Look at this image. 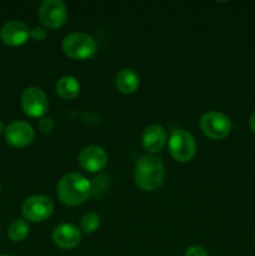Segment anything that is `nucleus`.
<instances>
[{
	"instance_id": "dca6fc26",
	"label": "nucleus",
	"mask_w": 255,
	"mask_h": 256,
	"mask_svg": "<svg viewBox=\"0 0 255 256\" xmlns=\"http://www.w3.org/2000/svg\"><path fill=\"white\" fill-rule=\"evenodd\" d=\"M29 224L24 219H16L8 228V236L10 240L18 242H22L29 234Z\"/></svg>"
},
{
	"instance_id": "b1692460",
	"label": "nucleus",
	"mask_w": 255,
	"mask_h": 256,
	"mask_svg": "<svg viewBox=\"0 0 255 256\" xmlns=\"http://www.w3.org/2000/svg\"><path fill=\"white\" fill-rule=\"evenodd\" d=\"M0 188H2V185H0Z\"/></svg>"
},
{
	"instance_id": "7ed1b4c3",
	"label": "nucleus",
	"mask_w": 255,
	"mask_h": 256,
	"mask_svg": "<svg viewBox=\"0 0 255 256\" xmlns=\"http://www.w3.org/2000/svg\"><path fill=\"white\" fill-rule=\"evenodd\" d=\"M62 52L75 60H86L96 54V42L86 32H72L62 40Z\"/></svg>"
},
{
	"instance_id": "20e7f679",
	"label": "nucleus",
	"mask_w": 255,
	"mask_h": 256,
	"mask_svg": "<svg viewBox=\"0 0 255 256\" xmlns=\"http://www.w3.org/2000/svg\"><path fill=\"white\" fill-rule=\"evenodd\" d=\"M168 146L170 155L178 162H189L196 154V142L186 130H174L169 138Z\"/></svg>"
},
{
	"instance_id": "4be33fe9",
	"label": "nucleus",
	"mask_w": 255,
	"mask_h": 256,
	"mask_svg": "<svg viewBox=\"0 0 255 256\" xmlns=\"http://www.w3.org/2000/svg\"><path fill=\"white\" fill-rule=\"evenodd\" d=\"M5 129H6V128L4 126V124H2V122H0V134H2V132H4L5 134Z\"/></svg>"
},
{
	"instance_id": "a211bd4d",
	"label": "nucleus",
	"mask_w": 255,
	"mask_h": 256,
	"mask_svg": "<svg viewBox=\"0 0 255 256\" xmlns=\"http://www.w3.org/2000/svg\"><path fill=\"white\" fill-rule=\"evenodd\" d=\"M39 129L40 132L48 134V132H52L54 129V122H52V118H40L39 120Z\"/></svg>"
},
{
	"instance_id": "1a4fd4ad",
	"label": "nucleus",
	"mask_w": 255,
	"mask_h": 256,
	"mask_svg": "<svg viewBox=\"0 0 255 256\" xmlns=\"http://www.w3.org/2000/svg\"><path fill=\"white\" fill-rule=\"evenodd\" d=\"M35 132L30 124L25 122H14L5 129V139L15 148H24L32 144Z\"/></svg>"
},
{
	"instance_id": "412c9836",
	"label": "nucleus",
	"mask_w": 255,
	"mask_h": 256,
	"mask_svg": "<svg viewBox=\"0 0 255 256\" xmlns=\"http://www.w3.org/2000/svg\"><path fill=\"white\" fill-rule=\"evenodd\" d=\"M249 126H250V129H252V132H255V112H252V115H250V118H249Z\"/></svg>"
},
{
	"instance_id": "6ab92c4d",
	"label": "nucleus",
	"mask_w": 255,
	"mask_h": 256,
	"mask_svg": "<svg viewBox=\"0 0 255 256\" xmlns=\"http://www.w3.org/2000/svg\"><path fill=\"white\" fill-rule=\"evenodd\" d=\"M30 36L34 40H36V42H42L48 36L46 29L44 26H35L34 29L30 30Z\"/></svg>"
},
{
	"instance_id": "9b49d317",
	"label": "nucleus",
	"mask_w": 255,
	"mask_h": 256,
	"mask_svg": "<svg viewBox=\"0 0 255 256\" xmlns=\"http://www.w3.org/2000/svg\"><path fill=\"white\" fill-rule=\"evenodd\" d=\"M30 36V29L22 22H9L0 29V39L9 46L22 45Z\"/></svg>"
},
{
	"instance_id": "423d86ee",
	"label": "nucleus",
	"mask_w": 255,
	"mask_h": 256,
	"mask_svg": "<svg viewBox=\"0 0 255 256\" xmlns=\"http://www.w3.org/2000/svg\"><path fill=\"white\" fill-rule=\"evenodd\" d=\"M38 15L45 29L56 30L66 22L68 9L60 0H45L40 5Z\"/></svg>"
},
{
	"instance_id": "6e6552de",
	"label": "nucleus",
	"mask_w": 255,
	"mask_h": 256,
	"mask_svg": "<svg viewBox=\"0 0 255 256\" xmlns=\"http://www.w3.org/2000/svg\"><path fill=\"white\" fill-rule=\"evenodd\" d=\"M22 108L28 116L42 118L49 108V102L40 88H28L22 96Z\"/></svg>"
},
{
	"instance_id": "9d476101",
	"label": "nucleus",
	"mask_w": 255,
	"mask_h": 256,
	"mask_svg": "<svg viewBox=\"0 0 255 256\" xmlns=\"http://www.w3.org/2000/svg\"><path fill=\"white\" fill-rule=\"evenodd\" d=\"M79 162L82 169L89 172H98L108 164V155L102 148L96 145L85 146L79 154Z\"/></svg>"
},
{
	"instance_id": "f3484780",
	"label": "nucleus",
	"mask_w": 255,
	"mask_h": 256,
	"mask_svg": "<svg viewBox=\"0 0 255 256\" xmlns=\"http://www.w3.org/2000/svg\"><path fill=\"white\" fill-rule=\"evenodd\" d=\"M100 226V218L99 215L95 212H86L82 215V220H80V228L82 232L85 234H92L96 232Z\"/></svg>"
},
{
	"instance_id": "f257e3e1",
	"label": "nucleus",
	"mask_w": 255,
	"mask_h": 256,
	"mask_svg": "<svg viewBox=\"0 0 255 256\" xmlns=\"http://www.w3.org/2000/svg\"><path fill=\"white\" fill-rule=\"evenodd\" d=\"M56 195L68 206H78L86 202L92 195V184L82 174L72 172L60 179L56 185Z\"/></svg>"
},
{
	"instance_id": "f8f14e48",
	"label": "nucleus",
	"mask_w": 255,
	"mask_h": 256,
	"mask_svg": "<svg viewBox=\"0 0 255 256\" xmlns=\"http://www.w3.org/2000/svg\"><path fill=\"white\" fill-rule=\"evenodd\" d=\"M52 242L60 249H74L82 242V232L72 224H60L52 232Z\"/></svg>"
},
{
	"instance_id": "2eb2a0df",
	"label": "nucleus",
	"mask_w": 255,
	"mask_h": 256,
	"mask_svg": "<svg viewBox=\"0 0 255 256\" xmlns=\"http://www.w3.org/2000/svg\"><path fill=\"white\" fill-rule=\"evenodd\" d=\"M55 90H56V94L62 99L72 100L79 95L80 84L74 76L66 75V76H62L58 80L56 85H55Z\"/></svg>"
},
{
	"instance_id": "0eeeda50",
	"label": "nucleus",
	"mask_w": 255,
	"mask_h": 256,
	"mask_svg": "<svg viewBox=\"0 0 255 256\" xmlns=\"http://www.w3.org/2000/svg\"><path fill=\"white\" fill-rule=\"evenodd\" d=\"M54 210L52 200L44 195H32L22 202V212L26 220L32 222H42L50 218Z\"/></svg>"
},
{
	"instance_id": "39448f33",
	"label": "nucleus",
	"mask_w": 255,
	"mask_h": 256,
	"mask_svg": "<svg viewBox=\"0 0 255 256\" xmlns=\"http://www.w3.org/2000/svg\"><path fill=\"white\" fill-rule=\"evenodd\" d=\"M200 129L202 134L212 140H222L232 129V120L220 112H208L200 118Z\"/></svg>"
},
{
	"instance_id": "4468645a",
	"label": "nucleus",
	"mask_w": 255,
	"mask_h": 256,
	"mask_svg": "<svg viewBox=\"0 0 255 256\" xmlns=\"http://www.w3.org/2000/svg\"><path fill=\"white\" fill-rule=\"evenodd\" d=\"M139 85V76L132 69H122L115 75V86L122 94H134Z\"/></svg>"
},
{
	"instance_id": "f03ea898",
	"label": "nucleus",
	"mask_w": 255,
	"mask_h": 256,
	"mask_svg": "<svg viewBox=\"0 0 255 256\" xmlns=\"http://www.w3.org/2000/svg\"><path fill=\"white\" fill-rule=\"evenodd\" d=\"M135 184L144 192H155L165 180V166L159 158L146 155L135 164Z\"/></svg>"
},
{
	"instance_id": "ddd939ff",
	"label": "nucleus",
	"mask_w": 255,
	"mask_h": 256,
	"mask_svg": "<svg viewBox=\"0 0 255 256\" xmlns=\"http://www.w3.org/2000/svg\"><path fill=\"white\" fill-rule=\"evenodd\" d=\"M166 132H165V129L162 125L152 124L148 126L144 130V132H142V146H144L146 152H152V154L162 152L165 145H166Z\"/></svg>"
},
{
	"instance_id": "5701e85b",
	"label": "nucleus",
	"mask_w": 255,
	"mask_h": 256,
	"mask_svg": "<svg viewBox=\"0 0 255 256\" xmlns=\"http://www.w3.org/2000/svg\"><path fill=\"white\" fill-rule=\"evenodd\" d=\"M0 256H8V255H4V254H0Z\"/></svg>"
},
{
	"instance_id": "aec40b11",
	"label": "nucleus",
	"mask_w": 255,
	"mask_h": 256,
	"mask_svg": "<svg viewBox=\"0 0 255 256\" xmlns=\"http://www.w3.org/2000/svg\"><path fill=\"white\" fill-rule=\"evenodd\" d=\"M184 256H209V255H208V252H205L204 248L194 245V246L188 248Z\"/></svg>"
}]
</instances>
